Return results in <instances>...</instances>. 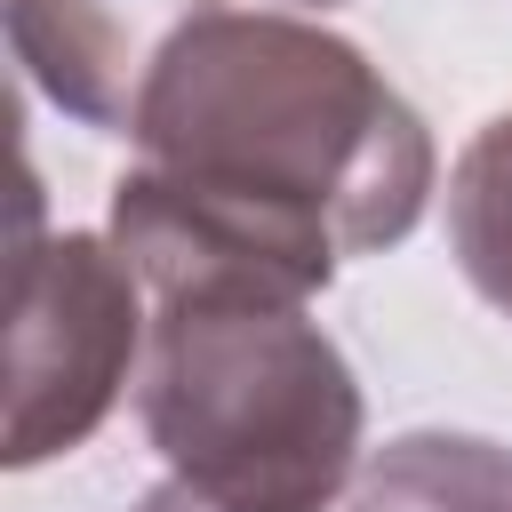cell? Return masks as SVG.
<instances>
[{"label":"cell","instance_id":"obj_7","mask_svg":"<svg viewBox=\"0 0 512 512\" xmlns=\"http://www.w3.org/2000/svg\"><path fill=\"white\" fill-rule=\"evenodd\" d=\"M136 512H232V504H216V496H200L192 480H168V488H152Z\"/></svg>","mask_w":512,"mask_h":512},{"label":"cell","instance_id":"obj_6","mask_svg":"<svg viewBox=\"0 0 512 512\" xmlns=\"http://www.w3.org/2000/svg\"><path fill=\"white\" fill-rule=\"evenodd\" d=\"M448 240L464 280L512 320V112L488 120L448 176Z\"/></svg>","mask_w":512,"mask_h":512},{"label":"cell","instance_id":"obj_1","mask_svg":"<svg viewBox=\"0 0 512 512\" xmlns=\"http://www.w3.org/2000/svg\"><path fill=\"white\" fill-rule=\"evenodd\" d=\"M136 168L112 184V248L168 296L304 304L344 256L416 232L432 136L328 24L208 8L136 104Z\"/></svg>","mask_w":512,"mask_h":512},{"label":"cell","instance_id":"obj_3","mask_svg":"<svg viewBox=\"0 0 512 512\" xmlns=\"http://www.w3.org/2000/svg\"><path fill=\"white\" fill-rule=\"evenodd\" d=\"M136 352H144V280L96 232L40 240L32 176H24V216H16V256H8L0 456L24 472V464H48V456L80 448L112 416Z\"/></svg>","mask_w":512,"mask_h":512},{"label":"cell","instance_id":"obj_2","mask_svg":"<svg viewBox=\"0 0 512 512\" xmlns=\"http://www.w3.org/2000/svg\"><path fill=\"white\" fill-rule=\"evenodd\" d=\"M136 408L168 472L232 512H320L360 456V384L280 296H168Z\"/></svg>","mask_w":512,"mask_h":512},{"label":"cell","instance_id":"obj_4","mask_svg":"<svg viewBox=\"0 0 512 512\" xmlns=\"http://www.w3.org/2000/svg\"><path fill=\"white\" fill-rule=\"evenodd\" d=\"M208 8H224V0H0L24 80L56 112H72L104 136L136 128V104H144L160 56Z\"/></svg>","mask_w":512,"mask_h":512},{"label":"cell","instance_id":"obj_5","mask_svg":"<svg viewBox=\"0 0 512 512\" xmlns=\"http://www.w3.org/2000/svg\"><path fill=\"white\" fill-rule=\"evenodd\" d=\"M352 512H512V448L472 432H400L360 464Z\"/></svg>","mask_w":512,"mask_h":512},{"label":"cell","instance_id":"obj_8","mask_svg":"<svg viewBox=\"0 0 512 512\" xmlns=\"http://www.w3.org/2000/svg\"><path fill=\"white\" fill-rule=\"evenodd\" d=\"M288 8H328V0H288Z\"/></svg>","mask_w":512,"mask_h":512}]
</instances>
